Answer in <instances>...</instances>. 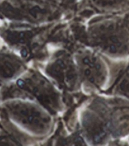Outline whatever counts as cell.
Returning <instances> with one entry per match:
<instances>
[{"instance_id": "3", "label": "cell", "mask_w": 129, "mask_h": 146, "mask_svg": "<svg viewBox=\"0 0 129 146\" xmlns=\"http://www.w3.org/2000/svg\"><path fill=\"white\" fill-rule=\"evenodd\" d=\"M0 116H3L29 135L44 136L50 132L52 118L40 104L27 99H9L0 105Z\"/></svg>"}, {"instance_id": "8", "label": "cell", "mask_w": 129, "mask_h": 146, "mask_svg": "<svg viewBox=\"0 0 129 146\" xmlns=\"http://www.w3.org/2000/svg\"><path fill=\"white\" fill-rule=\"evenodd\" d=\"M81 5L100 12H122L129 10V0H82Z\"/></svg>"}, {"instance_id": "4", "label": "cell", "mask_w": 129, "mask_h": 146, "mask_svg": "<svg viewBox=\"0 0 129 146\" xmlns=\"http://www.w3.org/2000/svg\"><path fill=\"white\" fill-rule=\"evenodd\" d=\"M87 38L92 46L108 56L122 57L129 53V26L123 18H104L93 23Z\"/></svg>"}, {"instance_id": "6", "label": "cell", "mask_w": 129, "mask_h": 146, "mask_svg": "<svg viewBox=\"0 0 129 146\" xmlns=\"http://www.w3.org/2000/svg\"><path fill=\"white\" fill-rule=\"evenodd\" d=\"M45 72L55 82L68 89H76L81 81L75 61L67 55L50 61Z\"/></svg>"}, {"instance_id": "5", "label": "cell", "mask_w": 129, "mask_h": 146, "mask_svg": "<svg viewBox=\"0 0 129 146\" xmlns=\"http://www.w3.org/2000/svg\"><path fill=\"white\" fill-rule=\"evenodd\" d=\"M75 59L80 79L84 84L93 88L104 86L108 79V68L99 55L91 50H79Z\"/></svg>"}, {"instance_id": "10", "label": "cell", "mask_w": 129, "mask_h": 146, "mask_svg": "<svg viewBox=\"0 0 129 146\" xmlns=\"http://www.w3.org/2000/svg\"><path fill=\"white\" fill-rule=\"evenodd\" d=\"M0 100H1V95H0Z\"/></svg>"}, {"instance_id": "9", "label": "cell", "mask_w": 129, "mask_h": 146, "mask_svg": "<svg viewBox=\"0 0 129 146\" xmlns=\"http://www.w3.org/2000/svg\"><path fill=\"white\" fill-rule=\"evenodd\" d=\"M114 91L120 95L129 98V71L125 72V74L121 76Z\"/></svg>"}, {"instance_id": "1", "label": "cell", "mask_w": 129, "mask_h": 146, "mask_svg": "<svg viewBox=\"0 0 129 146\" xmlns=\"http://www.w3.org/2000/svg\"><path fill=\"white\" fill-rule=\"evenodd\" d=\"M87 108L82 119L85 136L94 144L104 143L129 132V104L96 100Z\"/></svg>"}, {"instance_id": "7", "label": "cell", "mask_w": 129, "mask_h": 146, "mask_svg": "<svg viewBox=\"0 0 129 146\" xmlns=\"http://www.w3.org/2000/svg\"><path fill=\"white\" fill-rule=\"evenodd\" d=\"M26 71L21 57L15 52L0 50V86L15 81Z\"/></svg>"}, {"instance_id": "2", "label": "cell", "mask_w": 129, "mask_h": 146, "mask_svg": "<svg viewBox=\"0 0 129 146\" xmlns=\"http://www.w3.org/2000/svg\"><path fill=\"white\" fill-rule=\"evenodd\" d=\"M2 101L20 98L33 100L48 111L57 112L61 108L59 92L37 71L27 70L15 81L0 88Z\"/></svg>"}]
</instances>
